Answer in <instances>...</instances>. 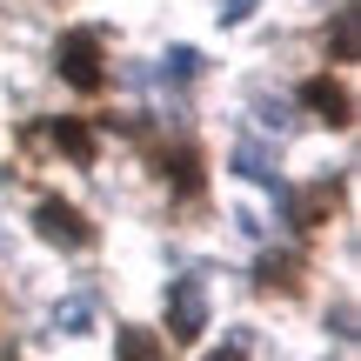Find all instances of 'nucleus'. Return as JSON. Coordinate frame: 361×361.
Listing matches in <instances>:
<instances>
[{"mask_svg":"<svg viewBox=\"0 0 361 361\" xmlns=\"http://www.w3.org/2000/svg\"><path fill=\"white\" fill-rule=\"evenodd\" d=\"M54 67H61V80H67L74 94H101V87H107L101 34H94V27H74V34H61V47H54Z\"/></svg>","mask_w":361,"mask_h":361,"instance_id":"f257e3e1","label":"nucleus"},{"mask_svg":"<svg viewBox=\"0 0 361 361\" xmlns=\"http://www.w3.org/2000/svg\"><path fill=\"white\" fill-rule=\"evenodd\" d=\"M341 188H348V180H308V188H295V194H288V221H295V228L301 234H314V228H328V221H335V207H341Z\"/></svg>","mask_w":361,"mask_h":361,"instance_id":"f03ea898","label":"nucleus"},{"mask_svg":"<svg viewBox=\"0 0 361 361\" xmlns=\"http://www.w3.org/2000/svg\"><path fill=\"white\" fill-rule=\"evenodd\" d=\"M34 228L47 234V241H61V247H94V221L80 214L74 201H61V194H47V201L34 207Z\"/></svg>","mask_w":361,"mask_h":361,"instance_id":"7ed1b4c3","label":"nucleus"},{"mask_svg":"<svg viewBox=\"0 0 361 361\" xmlns=\"http://www.w3.org/2000/svg\"><path fill=\"white\" fill-rule=\"evenodd\" d=\"M301 107L322 114L328 128H348L355 121V94H348V80H335V74H308L301 80Z\"/></svg>","mask_w":361,"mask_h":361,"instance_id":"20e7f679","label":"nucleus"},{"mask_svg":"<svg viewBox=\"0 0 361 361\" xmlns=\"http://www.w3.org/2000/svg\"><path fill=\"white\" fill-rule=\"evenodd\" d=\"M207 328V301H201V281L194 274H180L168 288V341H194Z\"/></svg>","mask_w":361,"mask_h":361,"instance_id":"39448f33","label":"nucleus"},{"mask_svg":"<svg viewBox=\"0 0 361 361\" xmlns=\"http://www.w3.org/2000/svg\"><path fill=\"white\" fill-rule=\"evenodd\" d=\"M47 141L61 147L74 168H94V161H101V134H94L87 121H74V114H61V121H54V128H47Z\"/></svg>","mask_w":361,"mask_h":361,"instance_id":"423d86ee","label":"nucleus"},{"mask_svg":"<svg viewBox=\"0 0 361 361\" xmlns=\"http://www.w3.org/2000/svg\"><path fill=\"white\" fill-rule=\"evenodd\" d=\"M154 168L168 174L174 188L188 194V201H194V194H201V154H194L188 141H174V147H154Z\"/></svg>","mask_w":361,"mask_h":361,"instance_id":"0eeeda50","label":"nucleus"},{"mask_svg":"<svg viewBox=\"0 0 361 361\" xmlns=\"http://www.w3.org/2000/svg\"><path fill=\"white\" fill-rule=\"evenodd\" d=\"M255 281L268 288V295H295V288H301V255H261Z\"/></svg>","mask_w":361,"mask_h":361,"instance_id":"6e6552de","label":"nucleus"},{"mask_svg":"<svg viewBox=\"0 0 361 361\" xmlns=\"http://www.w3.org/2000/svg\"><path fill=\"white\" fill-rule=\"evenodd\" d=\"M114 355L121 361H161V335H147V328H114Z\"/></svg>","mask_w":361,"mask_h":361,"instance_id":"1a4fd4ad","label":"nucleus"},{"mask_svg":"<svg viewBox=\"0 0 361 361\" xmlns=\"http://www.w3.org/2000/svg\"><path fill=\"white\" fill-rule=\"evenodd\" d=\"M335 61H355V7H335V34H328Z\"/></svg>","mask_w":361,"mask_h":361,"instance_id":"9d476101","label":"nucleus"},{"mask_svg":"<svg viewBox=\"0 0 361 361\" xmlns=\"http://www.w3.org/2000/svg\"><path fill=\"white\" fill-rule=\"evenodd\" d=\"M207 361H247V341H228L221 355H207Z\"/></svg>","mask_w":361,"mask_h":361,"instance_id":"9b49d317","label":"nucleus"},{"mask_svg":"<svg viewBox=\"0 0 361 361\" xmlns=\"http://www.w3.org/2000/svg\"><path fill=\"white\" fill-rule=\"evenodd\" d=\"M247 7H255V0H228V7H221V13H228V20H241Z\"/></svg>","mask_w":361,"mask_h":361,"instance_id":"f8f14e48","label":"nucleus"}]
</instances>
